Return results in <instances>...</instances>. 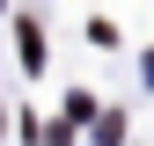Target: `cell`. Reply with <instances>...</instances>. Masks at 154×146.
<instances>
[{"instance_id":"1","label":"cell","mask_w":154,"mask_h":146,"mask_svg":"<svg viewBox=\"0 0 154 146\" xmlns=\"http://www.w3.org/2000/svg\"><path fill=\"white\" fill-rule=\"evenodd\" d=\"M15 36H22V66H44V36H37V22H22Z\"/></svg>"},{"instance_id":"2","label":"cell","mask_w":154,"mask_h":146,"mask_svg":"<svg viewBox=\"0 0 154 146\" xmlns=\"http://www.w3.org/2000/svg\"><path fill=\"white\" fill-rule=\"evenodd\" d=\"M0 124H8V117H0Z\"/></svg>"}]
</instances>
